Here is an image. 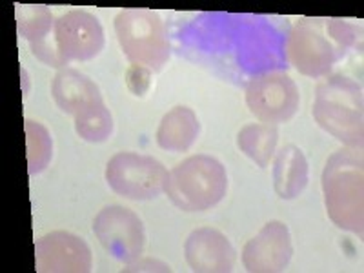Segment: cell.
Returning a JSON list of instances; mask_svg holds the SVG:
<instances>
[{"label": "cell", "mask_w": 364, "mask_h": 273, "mask_svg": "<svg viewBox=\"0 0 364 273\" xmlns=\"http://www.w3.org/2000/svg\"><path fill=\"white\" fill-rule=\"evenodd\" d=\"M357 41V28L339 18H302L286 37L288 63L304 77H326Z\"/></svg>", "instance_id": "cell-1"}, {"label": "cell", "mask_w": 364, "mask_h": 273, "mask_svg": "<svg viewBox=\"0 0 364 273\" xmlns=\"http://www.w3.org/2000/svg\"><path fill=\"white\" fill-rule=\"evenodd\" d=\"M323 195L328 217L344 232L363 237L364 168L360 149H339L323 170Z\"/></svg>", "instance_id": "cell-2"}, {"label": "cell", "mask_w": 364, "mask_h": 273, "mask_svg": "<svg viewBox=\"0 0 364 273\" xmlns=\"http://www.w3.org/2000/svg\"><path fill=\"white\" fill-rule=\"evenodd\" d=\"M314 119L324 132L348 148H363L364 109L359 84L343 75H333L318 84L314 100Z\"/></svg>", "instance_id": "cell-3"}, {"label": "cell", "mask_w": 364, "mask_h": 273, "mask_svg": "<svg viewBox=\"0 0 364 273\" xmlns=\"http://www.w3.org/2000/svg\"><path fill=\"white\" fill-rule=\"evenodd\" d=\"M226 190V168L215 157L193 155L168 173L164 191L178 210L197 213L217 206Z\"/></svg>", "instance_id": "cell-4"}, {"label": "cell", "mask_w": 364, "mask_h": 273, "mask_svg": "<svg viewBox=\"0 0 364 273\" xmlns=\"http://www.w3.org/2000/svg\"><path fill=\"white\" fill-rule=\"evenodd\" d=\"M120 50L132 66L161 71L168 63L171 44L162 18L151 9H120L115 17Z\"/></svg>", "instance_id": "cell-5"}, {"label": "cell", "mask_w": 364, "mask_h": 273, "mask_svg": "<svg viewBox=\"0 0 364 273\" xmlns=\"http://www.w3.org/2000/svg\"><path fill=\"white\" fill-rule=\"evenodd\" d=\"M168 170L149 155L120 151L106 166V182L120 197L132 200H151L166 190Z\"/></svg>", "instance_id": "cell-6"}, {"label": "cell", "mask_w": 364, "mask_h": 273, "mask_svg": "<svg viewBox=\"0 0 364 273\" xmlns=\"http://www.w3.org/2000/svg\"><path fill=\"white\" fill-rule=\"evenodd\" d=\"M301 104V93L291 77L281 71L253 77L246 86V106L262 124L290 122Z\"/></svg>", "instance_id": "cell-7"}, {"label": "cell", "mask_w": 364, "mask_h": 273, "mask_svg": "<svg viewBox=\"0 0 364 273\" xmlns=\"http://www.w3.org/2000/svg\"><path fill=\"white\" fill-rule=\"evenodd\" d=\"M93 233L102 248L120 262L132 264L144 253V224L135 211L124 206H106L93 220Z\"/></svg>", "instance_id": "cell-8"}, {"label": "cell", "mask_w": 364, "mask_h": 273, "mask_svg": "<svg viewBox=\"0 0 364 273\" xmlns=\"http://www.w3.org/2000/svg\"><path fill=\"white\" fill-rule=\"evenodd\" d=\"M53 35L58 53L66 63L95 58L106 42L99 18L82 9H71L58 17Z\"/></svg>", "instance_id": "cell-9"}, {"label": "cell", "mask_w": 364, "mask_h": 273, "mask_svg": "<svg viewBox=\"0 0 364 273\" xmlns=\"http://www.w3.org/2000/svg\"><path fill=\"white\" fill-rule=\"evenodd\" d=\"M93 255L86 240L70 232H51L35 242V269L38 273H87Z\"/></svg>", "instance_id": "cell-10"}, {"label": "cell", "mask_w": 364, "mask_h": 273, "mask_svg": "<svg viewBox=\"0 0 364 273\" xmlns=\"http://www.w3.org/2000/svg\"><path fill=\"white\" fill-rule=\"evenodd\" d=\"M294 245L288 226L279 220L264 224L261 232L246 242L242 264L252 273H277L288 268Z\"/></svg>", "instance_id": "cell-11"}, {"label": "cell", "mask_w": 364, "mask_h": 273, "mask_svg": "<svg viewBox=\"0 0 364 273\" xmlns=\"http://www.w3.org/2000/svg\"><path fill=\"white\" fill-rule=\"evenodd\" d=\"M184 257L197 273H226L235 266L237 253L230 239L213 228H197L184 242Z\"/></svg>", "instance_id": "cell-12"}, {"label": "cell", "mask_w": 364, "mask_h": 273, "mask_svg": "<svg viewBox=\"0 0 364 273\" xmlns=\"http://www.w3.org/2000/svg\"><path fill=\"white\" fill-rule=\"evenodd\" d=\"M51 97L60 112L73 117L90 108L91 104L102 100L99 86L73 68H64L55 75L51 82Z\"/></svg>", "instance_id": "cell-13"}, {"label": "cell", "mask_w": 364, "mask_h": 273, "mask_svg": "<svg viewBox=\"0 0 364 273\" xmlns=\"http://www.w3.org/2000/svg\"><path fill=\"white\" fill-rule=\"evenodd\" d=\"M310 177V166L302 149L288 144L281 149L273 164V188L284 200L297 199L304 191Z\"/></svg>", "instance_id": "cell-14"}, {"label": "cell", "mask_w": 364, "mask_h": 273, "mask_svg": "<svg viewBox=\"0 0 364 273\" xmlns=\"http://www.w3.org/2000/svg\"><path fill=\"white\" fill-rule=\"evenodd\" d=\"M200 133L199 119L188 106H175L162 117L157 144L168 151H188Z\"/></svg>", "instance_id": "cell-15"}, {"label": "cell", "mask_w": 364, "mask_h": 273, "mask_svg": "<svg viewBox=\"0 0 364 273\" xmlns=\"http://www.w3.org/2000/svg\"><path fill=\"white\" fill-rule=\"evenodd\" d=\"M279 132L269 124H246L237 135V146L259 168H266L277 149Z\"/></svg>", "instance_id": "cell-16"}, {"label": "cell", "mask_w": 364, "mask_h": 273, "mask_svg": "<svg viewBox=\"0 0 364 273\" xmlns=\"http://www.w3.org/2000/svg\"><path fill=\"white\" fill-rule=\"evenodd\" d=\"M17 31L31 46L50 41L55 31V18L46 6H17Z\"/></svg>", "instance_id": "cell-17"}, {"label": "cell", "mask_w": 364, "mask_h": 273, "mask_svg": "<svg viewBox=\"0 0 364 273\" xmlns=\"http://www.w3.org/2000/svg\"><path fill=\"white\" fill-rule=\"evenodd\" d=\"M75 132L87 142L108 141L113 133V117L104 100L91 104L90 108L75 115Z\"/></svg>", "instance_id": "cell-18"}, {"label": "cell", "mask_w": 364, "mask_h": 273, "mask_svg": "<svg viewBox=\"0 0 364 273\" xmlns=\"http://www.w3.org/2000/svg\"><path fill=\"white\" fill-rule=\"evenodd\" d=\"M26 149H28L29 175H38L48 168L53 157V141L44 124L37 120H26Z\"/></svg>", "instance_id": "cell-19"}, {"label": "cell", "mask_w": 364, "mask_h": 273, "mask_svg": "<svg viewBox=\"0 0 364 273\" xmlns=\"http://www.w3.org/2000/svg\"><path fill=\"white\" fill-rule=\"evenodd\" d=\"M126 84L133 95L142 97L151 84V71L141 66H129V70L126 71Z\"/></svg>", "instance_id": "cell-20"}, {"label": "cell", "mask_w": 364, "mask_h": 273, "mask_svg": "<svg viewBox=\"0 0 364 273\" xmlns=\"http://www.w3.org/2000/svg\"><path fill=\"white\" fill-rule=\"evenodd\" d=\"M124 272H171V268L155 259H136L135 262L128 264V268H124Z\"/></svg>", "instance_id": "cell-21"}]
</instances>
